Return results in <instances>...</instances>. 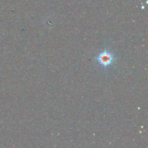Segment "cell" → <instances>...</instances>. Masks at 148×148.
<instances>
[{
    "instance_id": "obj_1",
    "label": "cell",
    "mask_w": 148,
    "mask_h": 148,
    "mask_svg": "<svg viewBox=\"0 0 148 148\" xmlns=\"http://www.w3.org/2000/svg\"><path fill=\"white\" fill-rule=\"evenodd\" d=\"M98 63L103 66H108L111 65L114 62V56L111 52L108 51H104L100 53L97 58Z\"/></svg>"
}]
</instances>
